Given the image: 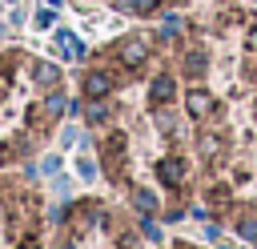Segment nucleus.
I'll return each instance as SVG.
<instances>
[{"mask_svg": "<svg viewBox=\"0 0 257 249\" xmlns=\"http://www.w3.org/2000/svg\"><path fill=\"white\" fill-rule=\"evenodd\" d=\"M60 44H64V52H68V56H76V60L84 56V44H80L72 32H60Z\"/></svg>", "mask_w": 257, "mask_h": 249, "instance_id": "19", "label": "nucleus"}, {"mask_svg": "<svg viewBox=\"0 0 257 249\" xmlns=\"http://www.w3.org/2000/svg\"><path fill=\"white\" fill-rule=\"evenodd\" d=\"M133 209H137V213H157V193L133 189Z\"/></svg>", "mask_w": 257, "mask_h": 249, "instance_id": "17", "label": "nucleus"}, {"mask_svg": "<svg viewBox=\"0 0 257 249\" xmlns=\"http://www.w3.org/2000/svg\"><path fill=\"white\" fill-rule=\"evenodd\" d=\"M32 76H36L40 88H56L60 84V68L52 60H32Z\"/></svg>", "mask_w": 257, "mask_h": 249, "instance_id": "11", "label": "nucleus"}, {"mask_svg": "<svg viewBox=\"0 0 257 249\" xmlns=\"http://www.w3.org/2000/svg\"><path fill=\"white\" fill-rule=\"evenodd\" d=\"M100 165H104L108 177H120L124 173V137L120 133H112V137L100 141Z\"/></svg>", "mask_w": 257, "mask_h": 249, "instance_id": "3", "label": "nucleus"}, {"mask_svg": "<svg viewBox=\"0 0 257 249\" xmlns=\"http://www.w3.org/2000/svg\"><path fill=\"white\" fill-rule=\"evenodd\" d=\"M185 112H189L193 120H209V116L217 112V100H213V92H209V88H201V84H193V88L185 92Z\"/></svg>", "mask_w": 257, "mask_h": 249, "instance_id": "4", "label": "nucleus"}, {"mask_svg": "<svg viewBox=\"0 0 257 249\" xmlns=\"http://www.w3.org/2000/svg\"><path fill=\"white\" fill-rule=\"evenodd\" d=\"M4 72H8V68H0V92H4V84H8V76H4Z\"/></svg>", "mask_w": 257, "mask_h": 249, "instance_id": "23", "label": "nucleus"}, {"mask_svg": "<svg viewBox=\"0 0 257 249\" xmlns=\"http://www.w3.org/2000/svg\"><path fill=\"white\" fill-rule=\"evenodd\" d=\"M96 221H108L104 217V205H96V201H88V205H80V209H72V233H88Z\"/></svg>", "mask_w": 257, "mask_h": 249, "instance_id": "7", "label": "nucleus"}, {"mask_svg": "<svg viewBox=\"0 0 257 249\" xmlns=\"http://www.w3.org/2000/svg\"><path fill=\"white\" fill-rule=\"evenodd\" d=\"M209 72V56L201 52V48H189L185 56H181V76H189V80H201Z\"/></svg>", "mask_w": 257, "mask_h": 249, "instance_id": "8", "label": "nucleus"}, {"mask_svg": "<svg viewBox=\"0 0 257 249\" xmlns=\"http://www.w3.org/2000/svg\"><path fill=\"white\" fill-rule=\"evenodd\" d=\"M197 157H201L205 165H221V161L229 157V145H225L221 129H201V133H197Z\"/></svg>", "mask_w": 257, "mask_h": 249, "instance_id": "2", "label": "nucleus"}, {"mask_svg": "<svg viewBox=\"0 0 257 249\" xmlns=\"http://www.w3.org/2000/svg\"><path fill=\"white\" fill-rule=\"evenodd\" d=\"M68 104H64V92H56V88H48V96H44V104H40V112L44 116H60Z\"/></svg>", "mask_w": 257, "mask_h": 249, "instance_id": "16", "label": "nucleus"}, {"mask_svg": "<svg viewBox=\"0 0 257 249\" xmlns=\"http://www.w3.org/2000/svg\"><path fill=\"white\" fill-rule=\"evenodd\" d=\"M80 112H84V120H88V125H108V120H112V108H108V100H104V96H88V104H84Z\"/></svg>", "mask_w": 257, "mask_h": 249, "instance_id": "10", "label": "nucleus"}, {"mask_svg": "<svg viewBox=\"0 0 257 249\" xmlns=\"http://www.w3.org/2000/svg\"><path fill=\"white\" fill-rule=\"evenodd\" d=\"M20 249H40V241H36V237H28V241H24Z\"/></svg>", "mask_w": 257, "mask_h": 249, "instance_id": "22", "label": "nucleus"}, {"mask_svg": "<svg viewBox=\"0 0 257 249\" xmlns=\"http://www.w3.org/2000/svg\"><path fill=\"white\" fill-rule=\"evenodd\" d=\"M253 112H257V104H253Z\"/></svg>", "mask_w": 257, "mask_h": 249, "instance_id": "25", "label": "nucleus"}, {"mask_svg": "<svg viewBox=\"0 0 257 249\" xmlns=\"http://www.w3.org/2000/svg\"><path fill=\"white\" fill-rule=\"evenodd\" d=\"M161 4L165 0H112L116 12H133V16H153V12H161Z\"/></svg>", "mask_w": 257, "mask_h": 249, "instance_id": "12", "label": "nucleus"}, {"mask_svg": "<svg viewBox=\"0 0 257 249\" xmlns=\"http://www.w3.org/2000/svg\"><path fill=\"white\" fill-rule=\"evenodd\" d=\"M185 32V20L177 16V12H165V20H161V40H177Z\"/></svg>", "mask_w": 257, "mask_h": 249, "instance_id": "15", "label": "nucleus"}, {"mask_svg": "<svg viewBox=\"0 0 257 249\" xmlns=\"http://www.w3.org/2000/svg\"><path fill=\"white\" fill-rule=\"evenodd\" d=\"M112 84H116V80H112L104 68H88V72H84V80H80V92H84V96H108V92H112Z\"/></svg>", "mask_w": 257, "mask_h": 249, "instance_id": "6", "label": "nucleus"}, {"mask_svg": "<svg viewBox=\"0 0 257 249\" xmlns=\"http://www.w3.org/2000/svg\"><path fill=\"white\" fill-rule=\"evenodd\" d=\"M245 48H249V52H257V24L245 32Z\"/></svg>", "mask_w": 257, "mask_h": 249, "instance_id": "21", "label": "nucleus"}, {"mask_svg": "<svg viewBox=\"0 0 257 249\" xmlns=\"http://www.w3.org/2000/svg\"><path fill=\"white\" fill-rule=\"evenodd\" d=\"M173 96H177V76L161 72V76L153 80V100H157V104H169Z\"/></svg>", "mask_w": 257, "mask_h": 249, "instance_id": "13", "label": "nucleus"}, {"mask_svg": "<svg viewBox=\"0 0 257 249\" xmlns=\"http://www.w3.org/2000/svg\"><path fill=\"white\" fill-rule=\"evenodd\" d=\"M153 120H157V129H161V133H173V129H177V112H173L169 104H157Z\"/></svg>", "mask_w": 257, "mask_h": 249, "instance_id": "18", "label": "nucleus"}, {"mask_svg": "<svg viewBox=\"0 0 257 249\" xmlns=\"http://www.w3.org/2000/svg\"><path fill=\"white\" fill-rule=\"evenodd\" d=\"M233 233H237L241 241H257V213H241V217L233 221Z\"/></svg>", "mask_w": 257, "mask_h": 249, "instance_id": "14", "label": "nucleus"}, {"mask_svg": "<svg viewBox=\"0 0 257 249\" xmlns=\"http://www.w3.org/2000/svg\"><path fill=\"white\" fill-rule=\"evenodd\" d=\"M141 233H145V237H149V241H157V237H161V233H157V225H153V217H149V213H145V217H141Z\"/></svg>", "mask_w": 257, "mask_h": 249, "instance_id": "20", "label": "nucleus"}, {"mask_svg": "<svg viewBox=\"0 0 257 249\" xmlns=\"http://www.w3.org/2000/svg\"><path fill=\"white\" fill-rule=\"evenodd\" d=\"M205 205H209V213L233 209V189H229V185H209V189H205Z\"/></svg>", "mask_w": 257, "mask_h": 249, "instance_id": "9", "label": "nucleus"}, {"mask_svg": "<svg viewBox=\"0 0 257 249\" xmlns=\"http://www.w3.org/2000/svg\"><path fill=\"white\" fill-rule=\"evenodd\" d=\"M149 56H153V44H149L145 36H124V40H116V48H112V60H116L120 68H128V72L145 68Z\"/></svg>", "mask_w": 257, "mask_h": 249, "instance_id": "1", "label": "nucleus"}, {"mask_svg": "<svg viewBox=\"0 0 257 249\" xmlns=\"http://www.w3.org/2000/svg\"><path fill=\"white\" fill-rule=\"evenodd\" d=\"M0 36H4V24H0Z\"/></svg>", "mask_w": 257, "mask_h": 249, "instance_id": "24", "label": "nucleus"}, {"mask_svg": "<svg viewBox=\"0 0 257 249\" xmlns=\"http://www.w3.org/2000/svg\"><path fill=\"white\" fill-rule=\"evenodd\" d=\"M157 181L165 185V189H173V193H181L185 189V161L173 153V157H161L157 161Z\"/></svg>", "mask_w": 257, "mask_h": 249, "instance_id": "5", "label": "nucleus"}]
</instances>
